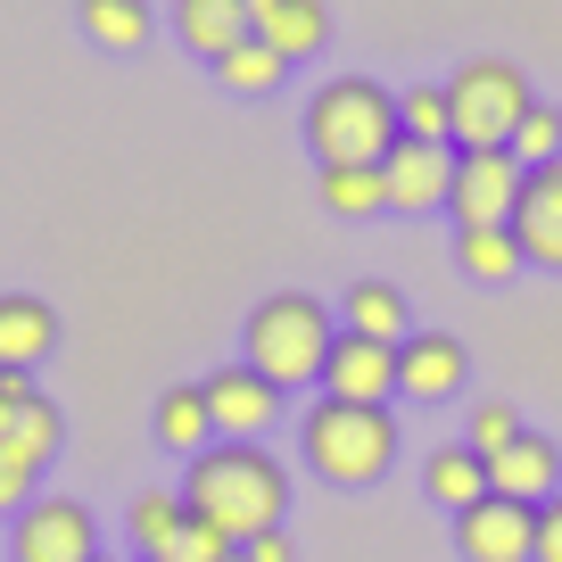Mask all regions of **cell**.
<instances>
[{
  "label": "cell",
  "instance_id": "obj_1",
  "mask_svg": "<svg viewBox=\"0 0 562 562\" xmlns=\"http://www.w3.org/2000/svg\"><path fill=\"white\" fill-rule=\"evenodd\" d=\"M182 505L199 513V521H215L232 546L265 538V529H281V513H290V472H281L273 447L257 439H215L207 456L182 463Z\"/></svg>",
  "mask_w": 562,
  "mask_h": 562
},
{
  "label": "cell",
  "instance_id": "obj_2",
  "mask_svg": "<svg viewBox=\"0 0 562 562\" xmlns=\"http://www.w3.org/2000/svg\"><path fill=\"white\" fill-rule=\"evenodd\" d=\"M339 339V306H323L315 290H273L248 306L240 323V364L290 397V389H323V356Z\"/></svg>",
  "mask_w": 562,
  "mask_h": 562
},
{
  "label": "cell",
  "instance_id": "obj_3",
  "mask_svg": "<svg viewBox=\"0 0 562 562\" xmlns=\"http://www.w3.org/2000/svg\"><path fill=\"white\" fill-rule=\"evenodd\" d=\"M299 456L315 480H331V488H372V480H389V463H397V414L389 405H339V397H315L299 422Z\"/></svg>",
  "mask_w": 562,
  "mask_h": 562
},
{
  "label": "cell",
  "instance_id": "obj_4",
  "mask_svg": "<svg viewBox=\"0 0 562 562\" xmlns=\"http://www.w3.org/2000/svg\"><path fill=\"white\" fill-rule=\"evenodd\" d=\"M299 133L315 166H381L397 149V91H381L372 75H331V83H315Z\"/></svg>",
  "mask_w": 562,
  "mask_h": 562
},
{
  "label": "cell",
  "instance_id": "obj_5",
  "mask_svg": "<svg viewBox=\"0 0 562 562\" xmlns=\"http://www.w3.org/2000/svg\"><path fill=\"white\" fill-rule=\"evenodd\" d=\"M529 75L513 58H463L447 75V116H456V149H513V124L529 116Z\"/></svg>",
  "mask_w": 562,
  "mask_h": 562
},
{
  "label": "cell",
  "instance_id": "obj_6",
  "mask_svg": "<svg viewBox=\"0 0 562 562\" xmlns=\"http://www.w3.org/2000/svg\"><path fill=\"white\" fill-rule=\"evenodd\" d=\"M9 562H100V521L83 496H34L9 521Z\"/></svg>",
  "mask_w": 562,
  "mask_h": 562
},
{
  "label": "cell",
  "instance_id": "obj_7",
  "mask_svg": "<svg viewBox=\"0 0 562 562\" xmlns=\"http://www.w3.org/2000/svg\"><path fill=\"white\" fill-rule=\"evenodd\" d=\"M529 166L513 149H456V182H447V215L456 224H513Z\"/></svg>",
  "mask_w": 562,
  "mask_h": 562
},
{
  "label": "cell",
  "instance_id": "obj_8",
  "mask_svg": "<svg viewBox=\"0 0 562 562\" xmlns=\"http://www.w3.org/2000/svg\"><path fill=\"white\" fill-rule=\"evenodd\" d=\"M447 182H456V149L447 140H397L381 158V199L389 215H439Z\"/></svg>",
  "mask_w": 562,
  "mask_h": 562
},
{
  "label": "cell",
  "instance_id": "obj_9",
  "mask_svg": "<svg viewBox=\"0 0 562 562\" xmlns=\"http://www.w3.org/2000/svg\"><path fill=\"white\" fill-rule=\"evenodd\" d=\"M456 554L463 562H529L538 554V505L480 496L472 513H456Z\"/></svg>",
  "mask_w": 562,
  "mask_h": 562
},
{
  "label": "cell",
  "instance_id": "obj_10",
  "mask_svg": "<svg viewBox=\"0 0 562 562\" xmlns=\"http://www.w3.org/2000/svg\"><path fill=\"white\" fill-rule=\"evenodd\" d=\"M199 397H207V422H215V439H265L281 422V389L265 381V372L248 364H224L199 381Z\"/></svg>",
  "mask_w": 562,
  "mask_h": 562
},
{
  "label": "cell",
  "instance_id": "obj_11",
  "mask_svg": "<svg viewBox=\"0 0 562 562\" xmlns=\"http://www.w3.org/2000/svg\"><path fill=\"white\" fill-rule=\"evenodd\" d=\"M463 381H472V348L456 331H414L397 348V397L447 405V397H463Z\"/></svg>",
  "mask_w": 562,
  "mask_h": 562
},
{
  "label": "cell",
  "instance_id": "obj_12",
  "mask_svg": "<svg viewBox=\"0 0 562 562\" xmlns=\"http://www.w3.org/2000/svg\"><path fill=\"white\" fill-rule=\"evenodd\" d=\"M323 397H339V405H389V397H397V348L339 331L331 356H323Z\"/></svg>",
  "mask_w": 562,
  "mask_h": 562
},
{
  "label": "cell",
  "instance_id": "obj_13",
  "mask_svg": "<svg viewBox=\"0 0 562 562\" xmlns=\"http://www.w3.org/2000/svg\"><path fill=\"white\" fill-rule=\"evenodd\" d=\"M513 240L538 273H562V158L554 166H529L521 182V207H513Z\"/></svg>",
  "mask_w": 562,
  "mask_h": 562
},
{
  "label": "cell",
  "instance_id": "obj_14",
  "mask_svg": "<svg viewBox=\"0 0 562 562\" xmlns=\"http://www.w3.org/2000/svg\"><path fill=\"white\" fill-rule=\"evenodd\" d=\"M488 496H513V505L562 496V447L546 439V430H521L505 456H488Z\"/></svg>",
  "mask_w": 562,
  "mask_h": 562
},
{
  "label": "cell",
  "instance_id": "obj_15",
  "mask_svg": "<svg viewBox=\"0 0 562 562\" xmlns=\"http://www.w3.org/2000/svg\"><path fill=\"white\" fill-rule=\"evenodd\" d=\"M58 348V315L34 290H0V372H34Z\"/></svg>",
  "mask_w": 562,
  "mask_h": 562
},
{
  "label": "cell",
  "instance_id": "obj_16",
  "mask_svg": "<svg viewBox=\"0 0 562 562\" xmlns=\"http://www.w3.org/2000/svg\"><path fill=\"white\" fill-rule=\"evenodd\" d=\"M339 331L381 339V348H405V339H414V306H405L397 281L364 273V281H348V299H339Z\"/></svg>",
  "mask_w": 562,
  "mask_h": 562
},
{
  "label": "cell",
  "instance_id": "obj_17",
  "mask_svg": "<svg viewBox=\"0 0 562 562\" xmlns=\"http://www.w3.org/2000/svg\"><path fill=\"white\" fill-rule=\"evenodd\" d=\"M248 34H257L248 0H175V42H182V50H199L207 67H215V58H232Z\"/></svg>",
  "mask_w": 562,
  "mask_h": 562
},
{
  "label": "cell",
  "instance_id": "obj_18",
  "mask_svg": "<svg viewBox=\"0 0 562 562\" xmlns=\"http://www.w3.org/2000/svg\"><path fill=\"white\" fill-rule=\"evenodd\" d=\"M422 496L439 513H472L480 496H488V456H472L463 439L430 447V456H422Z\"/></svg>",
  "mask_w": 562,
  "mask_h": 562
},
{
  "label": "cell",
  "instance_id": "obj_19",
  "mask_svg": "<svg viewBox=\"0 0 562 562\" xmlns=\"http://www.w3.org/2000/svg\"><path fill=\"white\" fill-rule=\"evenodd\" d=\"M58 447H67V414H58V405L42 397V389H34V397H25L9 422H0V456H18L25 472H50V456H58Z\"/></svg>",
  "mask_w": 562,
  "mask_h": 562
},
{
  "label": "cell",
  "instance_id": "obj_20",
  "mask_svg": "<svg viewBox=\"0 0 562 562\" xmlns=\"http://www.w3.org/2000/svg\"><path fill=\"white\" fill-rule=\"evenodd\" d=\"M257 42H273V50L299 67V58H315L323 42H331V9H323V0H265L257 9Z\"/></svg>",
  "mask_w": 562,
  "mask_h": 562
},
{
  "label": "cell",
  "instance_id": "obj_21",
  "mask_svg": "<svg viewBox=\"0 0 562 562\" xmlns=\"http://www.w3.org/2000/svg\"><path fill=\"white\" fill-rule=\"evenodd\" d=\"M75 25H83V42H100L108 58L149 50V34H158L149 0H75Z\"/></svg>",
  "mask_w": 562,
  "mask_h": 562
},
{
  "label": "cell",
  "instance_id": "obj_22",
  "mask_svg": "<svg viewBox=\"0 0 562 562\" xmlns=\"http://www.w3.org/2000/svg\"><path fill=\"white\" fill-rule=\"evenodd\" d=\"M149 430H158V447H166V456H182V463L207 456V447H215V422H207V397H199V381H175V389H166L158 414H149Z\"/></svg>",
  "mask_w": 562,
  "mask_h": 562
},
{
  "label": "cell",
  "instance_id": "obj_23",
  "mask_svg": "<svg viewBox=\"0 0 562 562\" xmlns=\"http://www.w3.org/2000/svg\"><path fill=\"white\" fill-rule=\"evenodd\" d=\"M456 265L463 281H480V290H496V281L521 273V240H513V224H456Z\"/></svg>",
  "mask_w": 562,
  "mask_h": 562
},
{
  "label": "cell",
  "instance_id": "obj_24",
  "mask_svg": "<svg viewBox=\"0 0 562 562\" xmlns=\"http://www.w3.org/2000/svg\"><path fill=\"white\" fill-rule=\"evenodd\" d=\"M215 83H224L232 100H273V91L290 83V58H281L273 42H257V34H248L232 58H215Z\"/></svg>",
  "mask_w": 562,
  "mask_h": 562
},
{
  "label": "cell",
  "instance_id": "obj_25",
  "mask_svg": "<svg viewBox=\"0 0 562 562\" xmlns=\"http://www.w3.org/2000/svg\"><path fill=\"white\" fill-rule=\"evenodd\" d=\"M315 199L339 215V224H364V215H381V166H315Z\"/></svg>",
  "mask_w": 562,
  "mask_h": 562
},
{
  "label": "cell",
  "instance_id": "obj_26",
  "mask_svg": "<svg viewBox=\"0 0 562 562\" xmlns=\"http://www.w3.org/2000/svg\"><path fill=\"white\" fill-rule=\"evenodd\" d=\"M182 513H191V505H182V488H140L133 505H124V538L140 546V562H158V546L182 529Z\"/></svg>",
  "mask_w": 562,
  "mask_h": 562
},
{
  "label": "cell",
  "instance_id": "obj_27",
  "mask_svg": "<svg viewBox=\"0 0 562 562\" xmlns=\"http://www.w3.org/2000/svg\"><path fill=\"white\" fill-rule=\"evenodd\" d=\"M397 140H447V149H456L447 83H405V91H397Z\"/></svg>",
  "mask_w": 562,
  "mask_h": 562
},
{
  "label": "cell",
  "instance_id": "obj_28",
  "mask_svg": "<svg viewBox=\"0 0 562 562\" xmlns=\"http://www.w3.org/2000/svg\"><path fill=\"white\" fill-rule=\"evenodd\" d=\"M521 430H529V422L513 414V397H480L472 414H463V447H472V456H505Z\"/></svg>",
  "mask_w": 562,
  "mask_h": 562
},
{
  "label": "cell",
  "instance_id": "obj_29",
  "mask_svg": "<svg viewBox=\"0 0 562 562\" xmlns=\"http://www.w3.org/2000/svg\"><path fill=\"white\" fill-rule=\"evenodd\" d=\"M513 158L521 166H554L562 158V108L554 100H529V116L513 124Z\"/></svg>",
  "mask_w": 562,
  "mask_h": 562
},
{
  "label": "cell",
  "instance_id": "obj_30",
  "mask_svg": "<svg viewBox=\"0 0 562 562\" xmlns=\"http://www.w3.org/2000/svg\"><path fill=\"white\" fill-rule=\"evenodd\" d=\"M224 554H232V538L215 521H199V513H182V529L158 546V562H224Z\"/></svg>",
  "mask_w": 562,
  "mask_h": 562
},
{
  "label": "cell",
  "instance_id": "obj_31",
  "mask_svg": "<svg viewBox=\"0 0 562 562\" xmlns=\"http://www.w3.org/2000/svg\"><path fill=\"white\" fill-rule=\"evenodd\" d=\"M34 480H42V472H25L18 456H0V521H18V513L34 505Z\"/></svg>",
  "mask_w": 562,
  "mask_h": 562
},
{
  "label": "cell",
  "instance_id": "obj_32",
  "mask_svg": "<svg viewBox=\"0 0 562 562\" xmlns=\"http://www.w3.org/2000/svg\"><path fill=\"white\" fill-rule=\"evenodd\" d=\"M529 562H562V496L538 505V554H529Z\"/></svg>",
  "mask_w": 562,
  "mask_h": 562
},
{
  "label": "cell",
  "instance_id": "obj_33",
  "mask_svg": "<svg viewBox=\"0 0 562 562\" xmlns=\"http://www.w3.org/2000/svg\"><path fill=\"white\" fill-rule=\"evenodd\" d=\"M240 554L248 562H299V546H290V529H265V538H248Z\"/></svg>",
  "mask_w": 562,
  "mask_h": 562
},
{
  "label": "cell",
  "instance_id": "obj_34",
  "mask_svg": "<svg viewBox=\"0 0 562 562\" xmlns=\"http://www.w3.org/2000/svg\"><path fill=\"white\" fill-rule=\"evenodd\" d=\"M25 397H34V372H0V422L18 414V405H25Z\"/></svg>",
  "mask_w": 562,
  "mask_h": 562
},
{
  "label": "cell",
  "instance_id": "obj_35",
  "mask_svg": "<svg viewBox=\"0 0 562 562\" xmlns=\"http://www.w3.org/2000/svg\"><path fill=\"white\" fill-rule=\"evenodd\" d=\"M224 562H248V554H240V546H232V554H224Z\"/></svg>",
  "mask_w": 562,
  "mask_h": 562
},
{
  "label": "cell",
  "instance_id": "obj_36",
  "mask_svg": "<svg viewBox=\"0 0 562 562\" xmlns=\"http://www.w3.org/2000/svg\"><path fill=\"white\" fill-rule=\"evenodd\" d=\"M257 9H265V0H248V18H257Z\"/></svg>",
  "mask_w": 562,
  "mask_h": 562
}]
</instances>
